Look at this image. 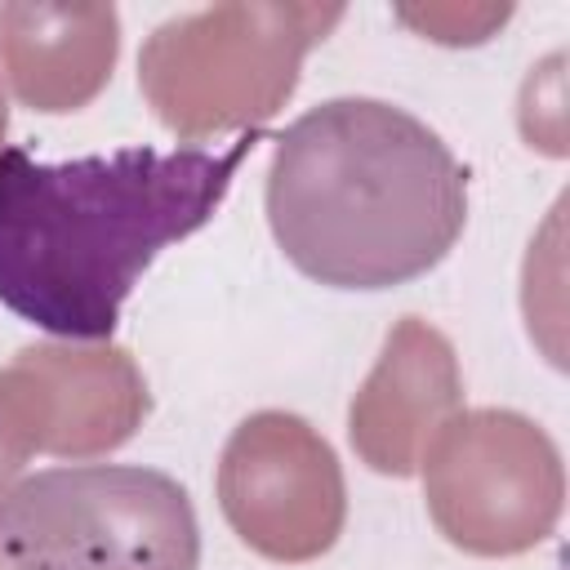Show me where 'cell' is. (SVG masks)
I'll return each mask as SVG.
<instances>
[{
	"label": "cell",
	"instance_id": "1",
	"mask_svg": "<svg viewBox=\"0 0 570 570\" xmlns=\"http://www.w3.org/2000/svg\"><path fill=\"white\" fill-rule=\"evenodd\" d=\"M258 129L223 151L120 147L40 160L0 151V303L58 338H111L151 258L200 232Z\"/></svg>",
	"mask_w": 570,
	"mask_h": 570
},
{
	"label": "cell",
	"instance_id": "2",
	"mask_svg": "<svg viewBox=\"0 0 570 570\" xmlns=\"http://www.w3.org/2000/svg\"><path fill=\"white\" fill-rule=\"evenodd\" d=\"M263 205L307 281L392 289L428 276L463 236L468 169L414 111L347 94L285 125Z\"/></svg>",
	"mask_w": 570,
	"mask_h": 570
},
{
	"label": "cell",
	"instance_id": "3",
	"mask_svg": "<svg viewBox=\"0 0 570 570\" xmlns=\"http://www.w3.org/2000/svg\"><path fill=\"white\" fill-rule=\"evenodd\" d=\"M187 490L142 463H71L0 490V570H196Z\"/></svg>",
	"mask_w": 570,
	"mask_h": 570
}]
</instances>
